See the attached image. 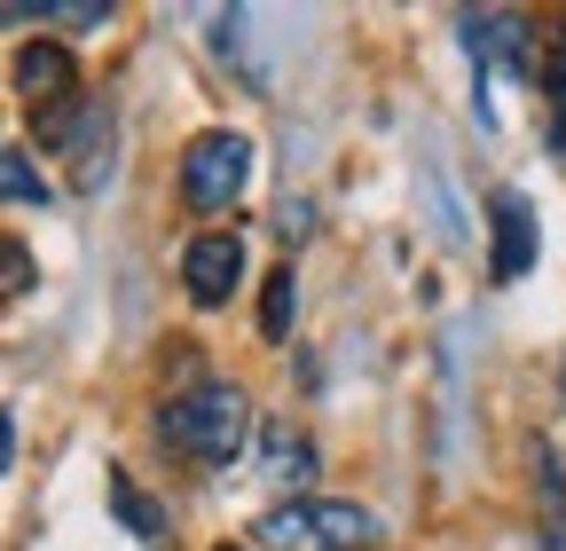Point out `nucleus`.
Segmentation results:
<instances>
[{"label":"nucleus","instance_id":"obj_1","mask_svg":"<svg viewBox=\"0 0 566 551\" xmlns=\"http://www.w3.org/2000/svg\"><path fill=\"white\" fill-rule=\"evenodd\" d=\"M158 441H166L174 457L205 465V472H221V465H237V457L260 441V418H252L244 386H229V378H197V386H181V394L158 409Z\"/></svg>","mask_w":566,"mask_h":551},{"label":"nucleus","instance_id":"obj_2","mask_svg":"<svg viewBox=\"0 0 566 551\" xmlns=\"http://www.w3.org/2000/svg\"><path fill=\"white\" fill-rule=\"evenodd\" d=\"M386 528L346 497H292L252 520V551H370Z\"/></svg>","mask_w":566,"mask_h":551},{"label":"nucleus","instance_id":"obj_3","mask_svg":"<svg viewBox=\"0 0 566 551\" xmlns=\"http://www.w3.org/2000/svg\"><path fill=\"white\" fill-rule=\"evenodd\" d=\"M244 181H252V143L229 134V126L197 134V143L181 150V197L197 205V214H229V205L244 197Z\"/></svg>","mask_w":566,"mask_h":551},{"label":"nucleus","instance_id":"obj_4","mask_svg":"<svg viewBox=\"0 0 566 551\" xmlns=\"http://www.w3.org/2000/svg\"><path fill=\"white\" fill-rule=\"evenodd\" d=\"M237 284H244V237H229V229L189 237V252H181V292H189L197 308H221Z\"/></svg>","mask_w":566,"mask_h":551},{"label":"nucleus","instance_id":"obj_5","mask_svg":"<svg viewBox=\"0 0 566 551\" xmlns=\"http://www.w3.org/2000/svg\"><path fill=\"white\" fill-rule=\"evenodd\" d=\"M17 95L32 111H55V103L80 95V87H71V48L63 40H24L17 48Z\"/></svg>","mask_w":566,"mask_h":551},{"label":"nucleus","instance_id":"obj_6","mask_svg":"<svg viewBox=\"0 0 566 551\" xmlns=\"http://www.w3.org/2000/svg\"><path fill=\"white\" fill-rule=\"evenodd\" d=\"M472 72H480V95H488V80H520L527 72L520 17H472Z\"/></svg>","mask_w":566,"mask_h":551},{"label":"nucleus","instance_id":"obj_7","mask_svg":"<svg viewBox=\"0 0 566 551\" xmlns=\"http://www.w3.org/2000/svg\"><path fill=\"white\" fill-rule=\"evenodd\" d=\"M260 480L268 489H315V449L283 418H260Z\"/></svg>","mask_w":566,"mask_h":551},{"label":"nucleus","instance_id":"obj_8","mask_svg":"<svg viewBox=\"0 0 566 551\" xmlns=\"http://www.w3.org/2000/svg\"><path fill=\"white\" fill-rule=\"evenodd\" d=\"M527 260H535V214H527L520 189H504V197H495V260H488L495 284H520Z\"/></svg>","mask_w":566,"mask_h":551},{"label":"nucleus","instance_id":"obj_9","mask_svg":"<svg viewBox=\"0 0 566 551\" xmlns=\"http://www.w3.org/2000/svg\"><path fill=\"white\" fill-rule=\"evenodd\" d=\"M292 315H300V284H292V268H275L260 284V339H292Z\"/></svg>","mask_w":566,"mask_h":551},{"label":"nucleus","instance_id":"obj_10","mask_svg":"<svg viewBox=\"0 0 566 551\" xmlns=\"http://www.w3.org/2000/svg\"><path fill=\"white\" fill-rule=\"evenodd\" d=\"M111 512H118V520H126L134 536H150V543H166V512H158L150 497H142V489H134V480H126V472L111 480Z\"/></svg>","mask_w":566,"mask_h":551},{"label":"nucleus","instance_id":"obj_11","mask_svg":"<svg viewBox=\"0 0 566 551\" xmlns=\"http://www.w3.org/2000/svg\"><path fill=\"white\" fill-rule=\"evenodd\" d=\"M0 205H48V181L32 174V158L0 150Z\"/></svg>","mask_w":566,"mask_h":551},{"label":"nucleus","instance_id":"obj_12","mask_svg":"<svg viewBox=\"0 0 566 551\" xmlns=\"http://www.w3.org/2000/svg\"><path fill=\"white\" fill-rule=\"evenodd\" d=\"M40 284V268H32V252L17 245V237H0V308H9V300H24Z\"/></svg>","mask_w":566,"mask_h":551},{"label":"nucleus","instance_id":"obj_13","mask_svg":"<svg viewBox=\"0 0 566 551\" xmlns=\"http://www.w3.org/2000/svg\"><path fill=\"white\" fill-rule=\"evenodd\" d=\"M543 95H551V150L566 158V40H558L551 63H543Z\"/></svg>","mask_w":566,"mask_h":551},{"label":"nucleus","instance_id":"obj_14","mask_svg":"<svg viewBox=\"0 0 566 551\" xmlns=\"http://www.w3.org/2000/svg\"><path fill=\"white\" fill-rule=\"evenodd\" d=\"M17 465V434H9V409H0V472Z\"/></svg>","mask_w":566,"mask_h":551},{"label":"nucleus","instance_id":"obj_15","mask_svg":"<svg viewBox=\"0 0 566 551\" xmlns=\"http://www.w3.org/2000/svg\"><path fill=\"white\" fill-rule=\"evenodd\" d=\"M558 386H566V363H558Z\"/></svg>","mask_w":566,"mask_h":551},{"label":"nucleus","instance_id":"obj_16","mask_svg":"<svg viewBox=\"0 0 566 551\" xmlns=\"http://www.w3.org/2000/svg\"><path fill=\"white\" fill-rule=\"evenodd\" d=\"M221 551H237V543H221Z\"/></svg>","mask_w":566,"mask_h":551}]
</instances>
